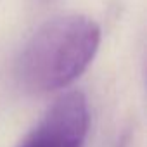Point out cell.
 Wrapping results in <instances>:
<instances>
[{
	"label": "cell",
	"mask_w": 147,
	"mask_h": 147,
	"mask_svg": "<svg viewBox=\"0 0 147 147\" xmlns=\"http://www.w3.org/2000/svg\"><path fill=\"white\" fill-rule=\"evenodd\" d=\"M100 45L99 24L82 14L59 16L42 24L18 61L21 85L35 94L64 88L94 61Z\"/></svg>",
	"instance_id": "6da1fadb"
},
{
	"label": "cell",
	"mask_w": 147,
	"mask_h": 147,
	"mask_svg": "<svg viewBox=\"0 0 147 147\" xmlns=\"http://www.w3.org/2000/svg\"><path fill=\"white\" fill-rule=\"evenodd\" d=\"M87 131V99L82 92L73 90L54 100L19 147H83Z\"/></svg>",
	"instance_id": "7a4b0ae2"
}]
</instances>
